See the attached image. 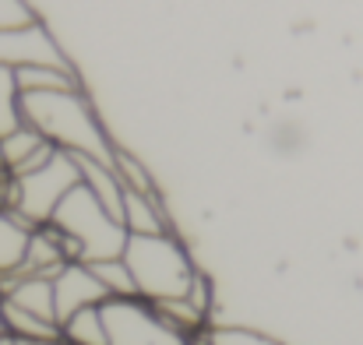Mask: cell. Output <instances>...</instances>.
<instances>
[{"instance_id":"17","label":"cell","mask_w":363,"mask_h":345,"mask_svg":"<svg viewBox=\"0 0 363 345\" xmlns=\"http://www.w3.org/2000/svg\"><path fill=\"white\" fill-rule=\"evenodd\" d=\"M39 21L35 11L25 4V0H0V32H11V28H25Z\"/></svg>"},{"instance_id":"20","label":"cell","mask_w":363,"mask_h":345,"mask_svg":"<svg viewBox=\"0 0 363 345\" xmlns=\"http://www.w3.org/2000/svg\"><path fill=\"white\" fill-rule=\"evenodd\" d=\"M11 345H35V342H25V339H11Z\"/></svg>"},{"instance_id":"10","label":"cell","mask_w":363,"mask_h":345,"mask_svg":"<svg viewBox=\"0 0 363 345\" xmlns=\"http://www.w3.org/2000/svg\"><path fill=\"white\" fill-rule=\"evenodd\" d=\"M78 166H82V183L89 187V194L103 205V212H110V215L121 222L123 191H127V187L121 183L117 169L106 166V162H92V159H78Z\"/></svg>"},{"instance_id":"21","label":"cell","mask_w":363,"mask_h":345,"mask_svg":"<svg viewBox=\"0 0 363 345\" xmlns=\"http://www.w3.org/2000/svg\"><path fill=\"white\" fill-rule=\"evenodd\" d=\"M187 345H208V342H205V335H201V339H194V342H187Z\"/></svg>"},{"instance_id":"18","label":"cell","mask_w":363,"mask_h":345,"mask_svg":"<svg viewBox=\"0 0 363 345\" xmlns=\"http://www.w3.org/2000/svg\"><path fill=\"white\" fill-rule=\"evenodd\" d=\"M187 300H191V303H194V307H198V310H201L205 317L212 314V282H208V278H205L201 271H198V275L191 278V289H187Z\"/></svg>"},{"instance_id":"15","label":"cell","mask_w":363,"mask_h":345,"mask_svg":"<svg viewBox=\"0 0 363 345\" xmlns=\"http://www.w3.org/2000/svg\"><path fill=\"white\" fill-rule=\"evenodd\" d=\"M21 123L18 113V85H14V71L11 67H0V137L7 130H14Z\"/></svg>"},{"instance_id":"2","label":"cell","mask_w":363,"mask_h":345,"mask_svg":"<svg viewBox=\"0 0 363 345\" xmlns=\"http://www.w3.org/2000/svg\"><path fill=\"white\" fill-rule=\"evenodd\" d=\"M123 264L134 278V293L145 303H166L184 300L191 289V278L198 275L187 247L173 232L159 236H127Z\"/></svg>"},{"instance_id":"3","label":"cell","mask_w":363,"mask_h":345,"mask_svg":"<svg viewBox=\"0 0 363 345\" xmlns=\"http://www.w3.org/2000/svg\"><path fill=\"white\" fill-rule=\"evenodd\" d=\"M50 226L64 236L67 261L96 264V261L123 257L127 230L110 212H103V205L89 194L85 183H78L74 191H67V198L57 205Z\"/></svg>"},{"instance_id":"9","label":"cell","mask_w":363,"mask_h":345,"mask_svg":"<svg viewBox=\"0 0 363 345\" xmlns=\"http://www.w3.org/2000/svg\"><path fill=\"white\" fill-rule=\"evenodd\" d=\"M121 226L127 230V236H159V232H169L166 215H162V205L155 201V194H141V191H123Z\"/></svg>"},{"instance_id":"14","label":"cell","mask_w":363,"mask_h":345,"mask_svg":"<svg viewBox=\"0 0 363 345\" xmlns=\"http://www.w3.org/2000/svg\"><path fill=\"white\" fill-rule=\"evenodd\" d=\"M89 268H92V275L99 278V285L106 289V300H134V296H138V293H134V278H130L123 257L96 261V264H89Z\"/></svg>"},{"instance_id":"16","label":"cell","mask_w":363,"mask_h":345,"mask_svg":"<svg viewBox=\"0 0 363 345\" xmlns=\"http://www.w3.org/2000/svg\"><path fill=\"white\" fill-rule=\"evenodd\" d=\"M205 342L208 345H279L275 339H268L261 332H247V328H208Z\"/></svg>"},{"instance_id":"19","label":"cell","mask_w":363,"mask_h":345,"mask_svg":"<svg viewBox=\"0 0 363 345\" xmlns=\"http://www.w3.org/2000/svg\"><path fill=\"white\" fill-rule=\"evenodd\" d=\"M35 345H67V342H64V339L57 335V339H46V342H35Z\"/></svg>"},{"instance_id":"7","label":"cell","mask_w":363,"mask_h":345,"mask_svg":"<svg viewBox=\"0 0 363 345\" xmlns=\"http://www.w3.org/2000/svg\"><path fill=\"white\" fill-rule=\"evenodd\" d=\"M53 310H57V328L74 317L78 310H89V307H103L106 303V289L99 285V278L92 275L89 264L82 261H71L64 264L53 278Z\"/></svg>"},{"instance_id":"23","label":"cell","mask_w":363,"mask_h":345,"mask_svg":"<svg viewBox=\"0 0 363 345\" xmlns=\"http://www.w3.org/2000/svg\"><path fill=\"white\" fill-rule=\"evenodd\" d=\"M0 345H11V339H0Z\"/></svg>"},{"instance_id":"8","label":"cell","mask_w":363,"mask_h":345,"mask_svg":"<svg viewBox=\"0 0 363 345\" xmlns=\"http://www.w3.org/2000/svg\"><path fill=\"white\" fill-rule=\"evenodd\" d=\"M67 261V250H64V236L53 230L50 222L46 226H35L28 236V247H25V261L18 268V275H39V278H53Z\"/></svg>"},{"instance_id":"22","label":"cell","mask_w":363,"mask_h":345,"mask_svg":"<svg viewBox=\"0 0 363 345\" xmlns=\"http://www.w3.org/2000/svg\"><path fill=\"white\" fill-rule=\"evenodd\" d=\"M0 339H7V332H4V317H0Z\"/></svg>"},{"instance_id":"6","label":"cell","mask_w":363,"mask_h":345,"mask_svg":"<svg viewBox=\"0 0 363 345\" xmlns=\"http://www.w3.org/2000/svg\"><path fill=\"white\" fill-rule=\"evenodd\" d=\"M0 67H71L67 57L60 53L57 39L39 25H25V28H11L0 32Z\"/></svg>"},{"instance_id":"1","label":"cell","mask_w":363,"mask_h":345,"mask_svg":"<svg viewBox=\"0 0 363 345\" xmlns=\"http://www.w3.org/2000/svg\"><path fill=\"white\" fill-rule=\"evenodd\" d=\"M21 123L39 130L43 141H50L57 152H67L74 159H92L113 166V145L106 137V127L85 99L82 89L71 92H25L18 96Z\"/></svg>"},{"instance_id":"5","label":"cell","mask_w":363,"mask_h":345,"mask_svg":"<svg viewBox=\"0 0 363 345\" xmlns=\"http://www.w3.org/2000/svg\"><path fill=\"white\" fill-rule=\"evenodd\" d=\"M106 324V345H187L184 335H177L152 303L145 300H106L103 307Z\"/></svg>"},{"instance_id":"12","label":"cell","mask_w":363,"mask_h":345,"mask_svg":"<svg viewBox=\"0 0 363 345\" xmlns=\"http://www.w3.org/2000/svg\"><path fill=\"white\" fill-rule=\"evenodd\" d=\"M14 85H18V96H25V92H71V89H78V78L71 67H18Z\"/></svg>"},{"instance_id":"13","label":"cell","mask_w":363,"mask_h":345,"mask_svg":"<svg viewBox=\"0 0 363 345\" xmlns=\"http://www.w3.org/2000/svg\"><path fill=\"white\" fill-rule=\"evenodd\" d=\"M60 339L67 345H106L103 310H99V307L78 310L74 317H67V321L60 324Z\"/></svg>"},{"instance_id":"11","label":"cell","mask_w":363,"mask_h":345,"mask_svg":"<svg viewBox=\"0 0 363 345\" xmlns=\"http://www.w3.org/2000/svg\"><path fill=\"white\" fill-rule=\"evenodd\" d=\"M28 236H32V226L25 219H18L14 212H0V278L21 268Z\"/></svg>"},{"instance_id":"4","label":"cell","mask_w":363,"mask_h":345,"mask_svg":"<svg viewBox=\"0 0 363 345\" xmlns=\"http://www.w3.org/2000/svg\"><path fill=\"white\" fill-rule=\"evenodd\" d=\"M82 183V166L67 152H53L46 166L25 176H11V212L25 219L32 230L46 226L57 212V205Z\"/></svg>"}]
</instances>
